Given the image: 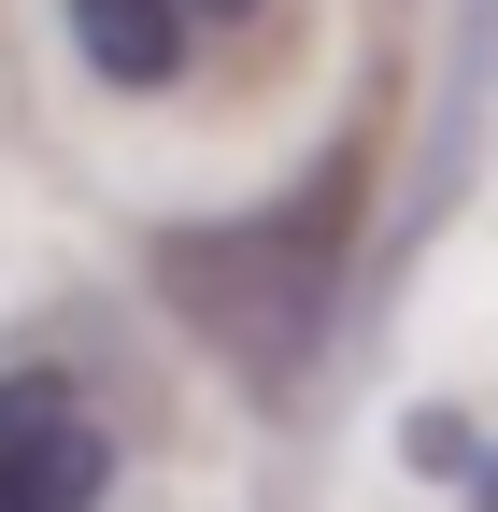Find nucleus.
Segmentation results:
<instances>
[{
	"label": "nucleus",
	"mask_w": 498,
	"mask_h": 512,
	"mask_svg": "<svg viewBox=\"0 0 498 512\" xmlns=\"http://www.w3.org/2000/svg\"><path fill=\"white\" fill-rule=\"evenodd\" d=\"M43 29H57V72L100 114H200L242 72H271V57H242L200 15V0H43Z\"/></svg>",
	"instance_id": "obj_2"
},
{
	"label": "nucleus",
	"mask_w": 498,
	"mask_h": 512,
	"mask_svg": "<svg viewBox=\"0 0 498 512\" xmlns=\"http://www.w3.org/2000/svg\"><path fill=\"white\" fill-rule=\"evenodd\" d=\"M143 427L86 356H0V512H129Z\"/></svg>",
	"instance_id": "obj_1"
},
{
	"label": "nucleus",
	"mask_w": 498,
	"mask_h": 512,
	"mask_svg": "<svg viewBox=\"0 0 498 512\" xmlns=\"http://www.w3.org/2000/svg\"><path fill=\"white\" fill-rule=\"evenodd\" d=\"M456 498H470V512H498V456H484V470H470V484H456Z\"/></svg>",
	"instance_id": "obj_3"
}]
</instances>
